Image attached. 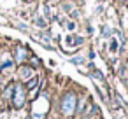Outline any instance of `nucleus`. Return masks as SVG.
Masks as SVG:
<instances>
[{"label": "nucleus", "instance_id": "423d86ee", "mask_svg": "<svg viewBox=\"0 0 128 119\" xmlns=\"http://www.w3.org/2000/svg\"><path fill=\"white\" fill-rule=\"evenodd\" d=\"M12 93H14V84H11V86L6 89V93H4V98H11V96H12Z\"/></svg>", "mask_w": 128, "mask_h": 119}, {"label": "nucleus", "instance_id": "dca6fc26", "mask_svg": "<svg viewBox=\"0 0 128 119\" xmlns=\"http://www.w3.org/2000/svg\"><path fill=\"white\" fill-rule=\"evenodd\" d=\"M0 96H2V93H0Z\"/></svg>", "mask_w": 128, "mask_h": 119}, {"label": "nucleus", "instance_id": "9b49d317", "mask_svg": "<svg viewBox=\"0 0 128 119\" xmlns=\"http://www.w3.org/2000/svg\"><path fill=\"white\" fill-rule=\"evenodd\" d=\"M11 67H12V61H6V63H2V70H4V68L7 70V68H11Z\"/></svg>", "mask_w": 128, "mask_h": 119}, {"label": "nucleus", "instance_id": "f03ea898", "mask_svg": "<svg viewBox=\"0 0 128 119\" xmlns=\"http://www.w3.org/2000/svg\"><path fill=\"white\" fill-rule=\"evenodd\" d=\"M25 100H26V93H25V88L23 84H14V93H12V105L16 109H21L25 105Z\"/></svg>", "mask_w": 128, "mask_h": 119}, {"label": "nucleus", "instance_id": "9d476101", "mask_svg": "<svg viewBox=\"0 0 128 119\" xmlns=\"http://www.w3.org/2000/svg\"><path fill=\"white\" fill-rule=\"evenodd\" d=\"M16 26H18L21 32H26V25H25V23H16Z\"/></svg>", "mask_w": 128, "mask_h": 119}, {"label": "nucleus", "instance_id": "2eb2a0df", "mask_svg": "<svg viewBox=\"0 0 128 119\" xmlns=\"http://www.w3.org/2000/svg\"><path fill=\"white\" fill-rule=\"evenodd\" d=\"M26 119H32V117H26Z\"/></svg>", "mask_w": 128, "mask_h": 119}, {"label": "nucleus", "instance_id": "20e7f679", "mask_svg": "<svg viewBox=\"0 0 128 119\" xmlns=\"http://www.w3.org/2000/svg\"><path fill=\"white\" fill-rule=\"evenodd\" d=\"M32 74H34V68H32V67H21V77H23V79L32 77Z\"/></svg>", "mask_w": 128, "mask_h": 119}, {"label": "nucleus", "instance_id": "7ed1b4c3", "mask_svg": "<svg viewBox=\"0 0 128 119\" xmlns=\"http://www.w3.org/2000/svg\"><path fill=\"white\" fill-rule=\"evenodd\" d=\"M37 86H39V77H30V81L26 82V89L32 91V89H35Z\"/></svg>", "mask_w": 128, "mask_h": 119}, {"label": "nucleus", "instance_id": "f257e3e1", "mask_svg": "<svg viewBox=\"0 0 128 119\" xmlns=\"http://www.w3.org/2000/svg\"><path fill=\"white\" fill-rule=\"evenodd\" d=\"M76 107H77V96L74 93L63 95V98H62V112H63V116H67V117L72 116L76 112Z\"/></svg>", "mask_w": 128, "mask_h": 119}, {"label": "nucleus", "instance_id": "1a4fd4ad", "mask_svg": "<svg viewBox=\"0 0 128 119\" xmlns=\"http://www.w3.org/2000/svg\"><path fill=\"white\" fill-rule=\"evenodd\" d=\"M35 23H37L39 26H46V21H44L42 18H37V19H35Z\"/></svg>", "mask_w": 128, "mask_h": 119}, {"label": "nucleus", "instance_id": "4468645a", "mask_svg": "<svg viewBox=\"0 0 128 119\" xmlns=\"http://www.w3.org/2000/svg\"><path fill=\"white\" fill-rule=\"evenodd\" d=\"M67 26H68V30H76V25H74V23H68Z\"/></svg>", "mask_w": 128, "mask_h": 119}, {"label": "nucleus", "instance_id": "f3484780", "mask_svg": "<svg viewBox=\"0 0 128 119\" xmlns=\"http://www.w3.org/2000/svg\"><path fill=\"white\" fill-rule=\"evenodd\" d=\"M0 82H2V79H0Z\"/></svg>", "mask_w": 128, "mask_h": 119}, {"label": "nucleus", "instance_id": "39448f33", "mask_svg": "<svg viewBox=\"0 0 128 119\" xmlns=\"http://www.w3.org/2000/svg\"><path fill=\"white\" fill-rule=\"evenodd\" d=\"M25 58H26V51H25L23 47H18V49H16V60H18V61H23Z\"/></svg>", "mask_w": 128, "mask_h": 119}, {"label": "nucleus", "instance_id": "f8f14e48", "mask_svg": "<svg viewBox=\"0 0 128 119\" xmlns=\"http://www.w3.org/2000/svg\"><path fill=\"white\" fill-rule=\"evenodd\" d=\"M102 33H104V37H109V35H110V28H109V26H105Z\"/></svg>", "mask_w": 128, "mask_h": 119}, {"label": "nucleus", "instance_id": "6e6552de", "mask_svg": "<svg viewBox=\"0 0 128 119\" xmlns=\"http://www.w3.org/2000/svg\"><path fill=\"white\" fill-rule=\"evenodd\" d=\"M70 61L76 63V65H81V63H84V58H82V56H76V58H72Z\"/></svg>", "mask_w": 128, "mask_h": 119}, {"label": "nucleus", "instance_id": "ddd939ff", "mask_svg": "<svg viewBox=\"0 0 128 119\" xmlns=\"http://www.w3.org/2000/svg\"><path fill=\"white\" fill-rule=\"evenodd\" d=\"M74 44H76V46H81V44H82V37H76V39H74Z\"/></svg>", "mask_w": 128, "mask_h": 119}, {"label": "nucleus", "instance_id": "0eeeda50", "mask_svg": "<svg viewBox=\"0 0 128 119\" xmlns=\"http://www.w3.org/2000/svg\"><path fill=\"white\" fill-rule=\"evenodd\" d=\"M118 49H119V42L118 40H112L110 42V53H116Z\"/></svg>", "mask_w": 128, "mask_h": 119}]
</instances>
